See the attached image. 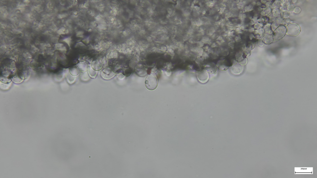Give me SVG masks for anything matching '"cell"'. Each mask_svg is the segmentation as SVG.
Returning <instances> with one entry per match:
<instances>
[{"label":"cell","instance_id":"cell-1","mask_svg":"<svg viewBox=\"0 0 317 178\" xmlns=\"http://www.w3.org/2000/svg\"><path fill=\"white\" fill-rule=\"evenodd\" d=\"M145 83L148 90H153L157 88L158 82L157 77L154 74H151L146 78Z\"/></svg>","mask_w":317,"mask_h":178},{"label":"cell","instance_id":"cell-4","mask_svg":"<svg viewBox=\"0 0 317 178\" xmlns=\"http://www.w3.org/2000/svg\"><path fill=\"white\" fill-rule=\"evenodd\" d=\"M197 76L199 81L202 83H206L209 79V74L205 70L198 72Z\"/></svg>","mask_w":317,"mask_h":178},{"label":"cell","instance_id":"cell-5","mask_svg":"<svg viewBox=\"0 0 317 178\" xmlns=\"http://www.w3.org/2000/svg\"><path fill=\"white\" fill-rule=\"evenodd\" d=\"M205 70L208 73L213 74L216 72L217 70V67L214 63H210L205 65Z\"/></svg>","mask_w":317,"mask_h":178},{"label":"cell","instance_id":"cell-8","mask_svg":"<svg viewBox=\"0 0 317 178\" xmlns=\"http://www.w3.org/2000/svg\"><path fill=\"white\" fill-rule=\"evenodd\" d=\"M217 66L219 69L221 71H225L229 68L227 61L224 60L220 61L217 64Z\"/></svg>","mask_w":317,"mask_h":178},{"label":"cell","instance_id":"cell-3","mask_svg":"<svg viewBox=\"0 0 317 178\" xmlns=\"http://www.w3.org/2000/svg\"><path fill=\"white\" fill-rule=\"evenodd\" d=\"M287 28V34L289 36L294 37L298 35L300 32L299 26L296 23L289 25Z\"/></svg>","mask_w":317,"mask_h":178},{"label":"cell","instance_id":"cell-6","mask_svg":"<svg viewBox=\"0 0 317 178\" xmlns=\"http://www.w3.org/2000/svg\"><path fill=\"white\" fill-rule=\"evenodd\" d=\"M115 75L113 72H111L108 69L104 70L102 72L101 75L104 79L109 80L112 78Z\"/></svg>","mask_w":317,"mask_h":178},{"label":"cell","instance_id":"cell-2","mask_svg":"<svg viewBox=\"0 0 317 178\" xmlns=\"http://www.w3.org/2000/svg\"><path fill=\"white\" fill-rule=\"evenodd\" d=\"M287 32V28L285 26L280 25L274 31L272 38L274 41L279 40L284 37Z\"/></svg>","mask_w":317,"mask_h":178},{"label":"cell","instance_id":"cell-9","mask_svg":"<svg viewBox=\"0 0 317 178\" xmlns=\"http://www.w3.org/2000/svg\"><path fill=\"white\" fill-rule=\"evenodd\" d=\"M90 69L89 71V74L90 76L92 78L96 77L97 75V72L93 70L92 69Z\"/></svg>","mask_w":317,"mask_h":178},{"label":"cell","instance_id":"cell-7","mask_svg":"<svg viewBox=\"0 0 317 178\" xmlns=\"http://www.w3.org/2000/svg\"><path fill=\"white\" fill-rule=\"evenodd\" d=\"M243 70V67L238 64L235 65L231 68L232 73L236 75H240Z\"/></svg>","mask_w":317,"mask_h":178}]
</instances>
